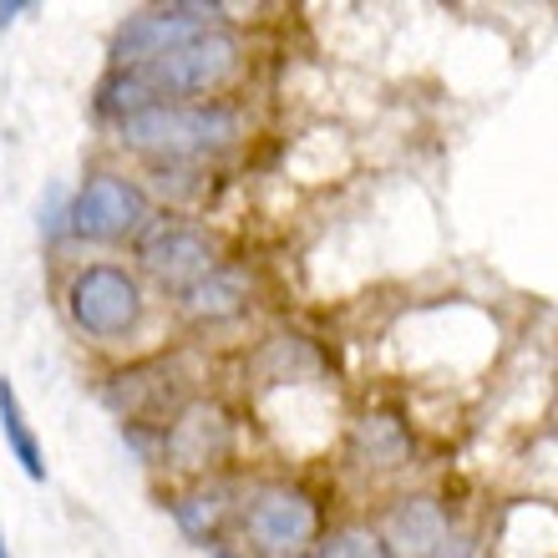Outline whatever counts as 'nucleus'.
<instances>
[{
    "instance_id": "1",
    "label": "nucleus",
    "mask_w": 558,
    "mask_h": 558,
    "mask_svg": "<svg viewBox=\"0 0 558 558\" xmlns=\"http://www.w3.org/2000/svg\"><path fill=\"white\" fill-rule=\"evenodd\" d=\"M122 147H133L143 158L158 162H198L208 153H223L244 137V118L229 102H158L118 122Z\"/></svg>"
},
{
    "instance_id": "2",
    "label": "nucleus",
    "mask_w": 558,
    "mask_h": 558,
    "mask_svg": "<svg viewBox=\"0 0 558 558\" xmlns=\"http://www.w3.org/2000/svg\"><path fill=\"white\" fill-rule=\"evenodd\" d=\"M66 315L87 340H128L147 315L143 279L122 265H87L66 284Z\"/></svg>"
},
{
    "instance_id": "3",
    "label": "nucleus",
    "mask_w": 558,
    "mask_h": 558,
    "mask_svg": "<svg viewBox=\"0 0 558 558\" xmlns=\"http://www.w3.org/2000/svg\"><path fill=\"white\" fill-rule=\"evenodd\" d=\"M147 223H153V198L137 178L122 173H92L66 208V234L87 244H122L143 234Z\"/></svg>"
},
{
    "instance_id": "4",
    "label": "nucleus",
    "mask_w": 558,
    "mask_h": 558,
    "mask_svg": "<svg viewBox=\"0 0 558 558\" xmlns=\"http://www.w3.org/2000/svg\"><path fill=\"white\" fill-rule=\"evenodd\" d=\"M204 31H219V5L204 0H178V5H153V11L128 15L112 36V66H147L178 46L198 41Z\"/></svg>"
},
{
    "instance_id": "5",
    "label": "nucleus",
    "mask_w": 558,
    "mask_h": 558,
    "mask_svg": "<svg viewBox=\"0 0 558 558\" xmlns=\"http://www.w3.org/2000/svg\"><path fill=\"white\" fill-rule=\"evenodd\" d=\"M133 72H143V82L153 87L158 102H168V97H204V92H219L239 72V41L223 26L204 31L198 41L178 46V51L147 61V66H133Z\"/></svg>"
},
{
    "instance_id": "6",
    "label": "nucleus",
    "mask_w": 558,
    "mask_h": 558,
    "mask_svg": "<svg viewBox=\"0 0 558 558\" xmlns=\"http://www.w3.org/2000/svg\"><path fill=\"white\" fill-rule=\"evenodd\" d=\"M244 529H250L254 548L275 558H294L300 548L315 544L320 533V508L305 487L290 483H265L244 508Z\"/></svg>"
},
{
    "instance_id": "7",
    "label": "nucleus",
    "mask_w": 558,
    "mask_h": 558,
    "mask_svg": "<svg viewBox=\"0 0 558 558\" xmlns=\"http://www.w3.org/2000/svg\"><path fill=\"white\" fill-rule=\"evenodd\" d=\"M137 259L143 269L153 275V284L162 290H193L198 279H208L219 269V254H214V239L204 229H193V223H178V219H153L137 234Z\"/></svg>"
},
{
    "instance_id": "8",
    "label": "nucleus",
    "mask_w": 558,
    "mask_h": 558,
    "mask_svg": "<svg viewBox=\"0 0 558 558\" xmlns=\"http://www.w3.org/2000/svg\"><path fill=\"white\" fill-rule=\"evenodd\" d=\"M229 441H234V432H229L223 407H214V401H189V407L168 422V432H162V452L183 472H208L229 457Z\"/></svg>"
},
{
    "instance_id": "9",
    "label": "nucleus",
    "mask_w": 558,
    "mask_h": 558,
    "mask_svg": "<svg viewBox=\"0 0 558 558\" xmlns=\"http://www.w3.org/2000/svg\"><path fill=\"white\" fill-rule=\"evenodd\" d=\"M386 544H397L412 558H441L452 548V523L441 513V502L432 498H407L397 502V513L386 523Z\"/></svg>"
},
{
    "instance_id": "10",
    "label": "nucleus",
    "mask_w": 558,
    "mask_h": 558,
    "mask_svg": "<svg viewBox=\"0 0 558 558\" xmlns=\"http://www.w3.org/2000/svg\"><path fill=\"white\" fill-rule=\"evenodd\" d=\"M178 300H183V310H189L193 320H229V315L244 310L250 290H244V275H234V269H214V275L198 279V284L183 290Z\"/></svg>"
},
{
    "instance_id": "11",
    "label": "nucleus",
    "mask_w": 558,
    "mask_h": 558,
    "mask_svg": "<svg viewBox=\"0 0 558 558\" xmlns=\"http://www.w3.org/2000/svg\"><path fill=\"white\" fill-rule=\"evenodd\" d=\"M0 432H5V447H11V457L21 462V472H26L31 483H46V457H41V441H36V432H31L26 412H21L15 381H5V376H0Z\"/></svg>"
},
{
    "instance_id": "12",
    "label": "nucleus",
    "mask_w": 558,
    "mask_h": 558,
    "mask_svg": "<svg viewBox=\"0 0 558 558\" xmlns=\"http://www.w3.org/2000/svg\"><path fill=\"white\" fill-rule=\"evenodd\" d=\"M147 107H158V97H153V87L143 82V72L112 66V72L102 76V87H97V112H102V118L128 122V118H137V112H147Z\"/></svg>"
},
{
    "instance_id": "13",
    "label": "nucleus",
    "mask_w": 558,
    "mask_h": 558,
    "mask_svg": "<svg viewBox=\"0 0 558 558\" xmlns=\"http://www.w3.org/2000/svg\"><path fill=\"white\" fill-rule=\"evenodd\" d=\"M229 513H234V502H229L223 487H193V493H183V498L173 502L178 529L189 533V538H214Z\"/></svg>"
},
{
    "instance_id": "14",
    "label": "nucleus",
    "mask_w": 558,
    "mask_h": 558,
    "mask_svg": "<svg viewBox=\"0 0 558 558\" xmlns=\"http://www.w3.org/2000/svg\"><path fill=\"white\" fill-rule=\"evenodd\" d=\"M315 558H391V544L376 529H340L315 548Z\"/></svg>"
},
{
    "instance_id": "15",
    "label": "nucleus",
    "mask_w": 558,
    "mask_h": 558,
    "mask_svg": "<svg viewBox=\"0 0 558 558\" xmlns=\"http://www.w3.org/2000/svg\"><path fill=\"white\" fill-rule=\"evenodd\" d=\"M66 208H72V198H61V189L46 193V204H41V234H46V244L66 239Z\"/></svg>"
},
{
    "instance_id": "16",
    "label": "nucleus",
    "mask_w": 558,
    "mask_h": 558,
    "mask_svg": "<svg viewBox=\"0 0 558 558\" xmlns=\"http://www.w3.org/2000/svg\"><path fill=\"white\" fill-rule=\"evenodd\" d=\"M21 11H31L26 0H0V26H11V21H15Z\"/></svg>"
},
{
    "instance_id": "17",
    "label": "nucleus",
    "mask_w": 558,
    "mask_h": 558,
    "mask_svg": "<svg viewBox=\"0 0 558 558\" xmlns=\"http://www.w3.org/2000/svg\"><path fill=\"white\" fill-rule=\"evenodd\" d=\"M0 558H11V554H5V538H0Z\"/></svg>"
}]
</instances>
